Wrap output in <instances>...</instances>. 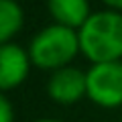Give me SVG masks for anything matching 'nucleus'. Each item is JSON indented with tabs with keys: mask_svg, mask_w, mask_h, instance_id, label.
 Instances as JSON below:
<instances>
[{
	"mask_svg": "<svg viewBox=\"0 0 122 122\" xmlns=\"http://www.w3.org/2000/svg\"><path fill=\"white\" fill-rule=\"evenodd\" d=\"M79 51L96 65L112 63L122 57V12L102 10L94 12L77 30Z\"/></svg>",
	"mask_w": 122,
	"mask_h": 122,
	"instance_id": "f257e3e1",
	"label": "nucleus"
},
{
	"mask_svg": "<svg viewBox=\"0 0 122 122\" xmlns=\"http://www.w3.org/2000/svg\"><path fill=\"white\" fill-rule=\"evenodd\" d=\"M79 51V35L73 29L51 25L39 30L29 45L30 63L43 69H63Z\"/></svg>",
	"mask_w": 122,
	"mask_h": 122,
	"instance_id": "f03ea898",
	"label": "nucleus"
},
{
	"mask_svg": "<svg viewBox=\"0 0 122 122\" xmlns=\"http://www.w3.org/2000/svg\"><path fill=\"white\" fill-rule=\"evenodd\" d=\"M87 75V96L102 108L122 106V61L96 63Z\"/></svg>",
	"mask_w": 122,
	"mask_h": 122,
	"instance_id": "7ed1b4c3",
	"label": "nucleus"
},
{
	"mask_svg": "<svg viewBox=\"0 0 122 122\" xmlns=\"http://www.w3.org/2000/svg\"><path fill=\"white\" fill-rule=\"evenodd\" d=\"M47 94L53 102L73 104L81 96H87V75L77 67H63L53 71L47 83Z\"/></svg>",
	"mask_w": 122,
	"mask_h": 122,
	"instance_id": "20e7f679",
	"label": "nucleus"
},
{
	"mask_svg": "<svg viewBox=\"0 0 122 122\" xmlns=\"http://www.w3.org/2000/svg\"><path fill=\"white\" fill-rule=\"evenodd\" d=\"M30 57L14 43L0 45V92L20 86L29 75Z\"/></svg>",
	"mask_w": 122,
	"mask_h": 122,
	"instance_id": "39448f33",
	"label": "nucleus"
},
{
	"mask_svg": "<svg viewBox=\"0 0 122 122\" xmlns=\"http://www.w3.org/2000/svg\"><path fill=\"white\" fill-rule=\"evenodd\" d=\"M49 14L55 18V25L67 29H81L92 16L87 0H47Z\"/></svg>",
	"mask_w": 122,
	"mask_h": 122,
	"instance_id": "423d86ee",
	"label": "nucleus"
},
{
	"mask_svg": "<svg viewBox=\"0 0 122 122\" xmlns=\"http://www.w3.org/2000/svg\"><path fill=\"white\" fill-rule=\"evenodd\" d=\"M25 14L16 0H0V45H6L22 26Z\"/></svg>",
	"mask_w": 122,
	"mask_h": 122,
	"instance_id": "0eeeda50",
	"label": "nucleus"
},
{
	"mask_svg": "<svg viewBox=\"0 0 122 122\" xmlns=\"http://www.w3.org/2000/svg\"><path fill=\"white\" fill-rule=\"evenodd\" d=\"M14 112H12V104L8 102V98L0 92V122H12Z\"/></svg>",
	"mask_w": 122,
	"mask_h": 122,
	"instance_id": "6e6552de",
	"label": "nucleus"
},
{
	"mask_svg": "<svg viewBox=\"0 0 122 122\" xmlns=\"http://www.w3.org/2000/svg\"><path fill=\"white\" fill-rule=\"evenodd\" d=\"M104 4H108L110 8H122V0H102Z\"/></svg>",
	"mask_w": 122,
	"mask_h": 122,
	"instance_id": "1a4fd4ad",
	"label": "nucleus"
},
{
	"mask_svg": "<svg viewBox=\"0 0 122 122\" xmlns=\"http://www.w3.org/2000/svg\"><path fill=\"white\" fill-rule=\"evenodd\" d=\"M37 122H63V120H55V118H43V120H37Z\"/></svg>",
	"mask_w": 122,
	"mask_h": 122,
	"instance_id": "9d476101",
	"label": "nucleus"
}]
</instances>
